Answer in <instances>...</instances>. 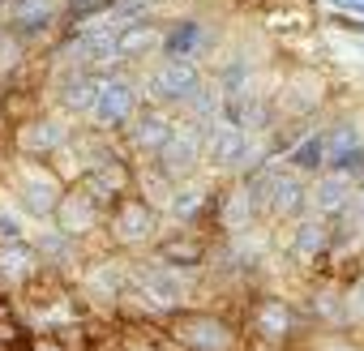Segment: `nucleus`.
Returning <instances> with one entry per match:
<instances>
[{
    "label": "nucleus",
    "instance_id": "1",
    "mask_svg": "<svg viewBox=\"0 0 364 351\" xmlns=\"http://www.w3.org/2000/svg\"><path fill=\"white\" fill-rule=\"evenodd\" d=\"M198 167H206V129L198 120H176V133L167 137V146L150 158V176L163 180L167 189L198 176Z\"/></svg>",
    "mask_w": 364,
    "mask_h": 351
},
{
    "label": "nucleus",
    "instance_id": "2",
    "mask_svg": "<svg viewBox=\"0 0 364 351\" xmlns=\"http://www.w3.org/2000/svg\"><path fill=\"white\" fill-rule=\"evenodd\" d=\"M141 112V86L124 73V69H103L99 77V94L86 112V120L103 133H120L129 129V120Z\"/></svg>",
    "mask_w": 364,
    "mask_h": 351
},
{
    "label": "nucleus",
    "instance_id": "3",
    "mask_svg": "<svg viewBox=\"0 0 364 351\" xmlns=\"http://www.w3.org/2000/svg\"><path fill=\"white\" fill-rule=\"evenodd\" d=\"M206 82V73H202V60H185V56H159L154 60V69L146 73V99L150 103H159V107H185L193 94H198V86Z\"/></svg>",
    "mask_w": 364,
    "mask_h": 351
},
{
    "label": "nucleus",
    "instance_id": "4",
    "mask_svg": "<svg viewBox=\"0 0 364 351\" xmlns=\"http://www.w3.org/2000/svg\"><path fill=\"white\" fill-rule=\"evenodd\" d=\"M133 291L150 304V308H163V313H180L189 304V270L180 266H167V261H154V266H137L129 274Z\"/></svg>",
    "mask_w": 364,
    "mask_h": 351
},
{
    "label": "nucleus",
    "instance_id": "5",
    "mask_svg": "<svg viewBox=\"0 0 364 351\" xmlns=\"http://www.w3.org/2000/svg\"><path fill=\"white\" fill-rule=\"evenodd\" d=\"M171 334L185 351H236V342H240L236 325L223 321L219 313H180Z\"/></svg>",
    "mask_w": 364,
    "mask_h": 351
},
{
    "label": "nucleus",
    "instance_id": "6",
    "mask_svg": "<svg viewBox=\"0 0 364 351\" xmlns=\"http://www.w3.org/2000/svg\"><path fill=\"white\" fill-rule=\"evenodd\" d=\"M249 325H253V334H257L266 347H287V342H296V338L304 334L309 317H304L296 304L270 296V300H257V304L249 308Z\"/></svg>",
    "mask_w": 364,
    "mask_h": 351
},
{
    "label": "nucleus",
    "instance_id": "7",
    "mask_svg": "<svg viewBox=\"0 0 364 351\" xmlns=\"http://www.w3.org/2000/svg\"><path fill=\"white\" fill-rule=\"evenodd\" d=\"M330 244H334V227L330 219L321 215H300L287 223V236H283V253L291 266H317L321 257H330Z\"/></svg>",
    "mask_w": 364,
    "mask_h": 351
},
{
    "label": "nucleus",
    "instance_id": "8",
    "mask_svg": "<svg viewBox=\"0 0 364 351\" xmlns=\"http://www.w3.org/2000/svg\"><path fill=\"white\" fill-rule=\"evenodd\" d=\"M112 236L120 244H150L159 236V210L146 198H120L112 210Z\"/></svg>",
    "mask_w": 364,
    "mask_h": 351
},
{
    "label": "nucleus",
    "instance_id": "9",
    "mask_svg": "<svg viewBox=\"0 0 364 351\" xmlns=\"http://www.w3.org/2000/svg\"><path fill=\"white\" fill-rule=\"evenodd\" d=\"M60 14H65L60 0H9V18H5V26L31 43V39L52 35V31L60 26Z\"/></svg>",
    "mask_w": 364,
    "mask_h": 351
},
{
    "label": "nucleus",
    "instance_id": "10",
    "mask_svg": "<svg viewBox=\"0 0 364 351\" xmlns=\"http://www.w3.org/2000/svg\"><path fill=\"white\" fill-rule=\"evenodd\" d=\"M215 185L210 180H202V176H189V180H180V185H171V193L163 198V210L176 219V223H198V219H206L210 210H215Z\"/></svg>",
    "mask_w": 364,
    "mask_h": 351
},
{
    "label": "nucleus",
    "instance_id": "11",
    "mask_svg": "<svg viewBox=\"0 0 364 351\" xmlns=\"http://www.w3.org/2000/svg\"><path fill=\"white\" fill-rule=\"evenodd\" d=\"M176 133V116L167 112V107H159V103H141V112L129 120V146L137 150V154H146V158H154L163 146H167V137Z\"/></svg>",
    "mask_w": 364,
    "mask_h": 351
},
{
    "label": "nucleus",
    "instance_id": "12",
    "mask_svg": "<svg viewBox=\"0 0 364 351\" xmlns=\"http://www.w3.org/2000/svg\"><path fill=\"white\" fill-rule=\"evenodd\" d=\"M355 202V180L343 171H317L309 180V215L321 219H338L347 206Z\"/></svg>",
    "mask_w": 364,
    "mask_h": 351
},
{
    "label": "nucleus",
    "instance_id": "13",
    "mask_svg": "<svg viewBox=\"0 0 364 351\" xmlns=\"http://www.w3.org/2000/svg\"><path fill=\"white\" fill-rule=\"evenodd\" d=\"M215 223L228 232V236H236V232H249V227H257V219H262V206H257V198L240 185V180H232L219 198H215Z\"/></svg>",
    "mask_w": 364,
    "mask_h": 351
},
{
    "label": "nucleus",
    "instance_id": "14",
    "mask_svg": "<svg viewBox=\"0 0 364 351\" xmlns=\"http://www.w3.org/2000/svg\"><path fill=\"white\" fill-rule=\"evenodd\" d=\"M18 146H22V154H31V158H52V154H60V150L69 146V124H65L60 116H35V120L22 124Z\"/></svg>",
    "mask_w": 364,
    "mask_h": 351
},
{
    "label": "nucleus",
    "instance_id": "15",
    "mask_svg": "<svg viewBox=\"0 0 364 351\" xmlns=\"http://www.w3.org/2000/svg\"><path fill=\"white\" fill-rule=\"evenodd\" d=\"M210 31L202 18H176L159 31V56H185V60H202Z\"/></svg>",
    "mask_w": 364,
    "mask_h": 351
},
{
    "label": "nucleus",
    "instance_id": "16",
    "mask_svg": "<svg viewBox=\"0 0 364 351\" xmlns=\"http://www.w3.org/2000/svg\"><path fill=\"white\" fill-rule=\"evenodd\" d=\"M18 202L31 219H52L56 215V202H60V185L52 180L48 171H22V180H18Z\"/></svg>",
    "mask_w": 364,
    "mask_h": 351
},
{
    "label": "nucleus",
    "instance_id": "17",
    "mask_svg": "<svg viewBox=\"0 0 364 351\" xmlns=\"http://www.w3.org/2000/svg\"><path fill=\"white\" fill-rule=\"evenodd\" d=\"M56 223H60V232L65 236H86L99 219H103V206L86 193V189H77V193H60V202H56V215H52Z\"/></svg>",
    "mask_w": 364,
    "mask_h": 351
},
{
    "label": "nucleus",
    "instance_id": "18",
    "mask_svg": "<svg viewBox=\"0 0 364 351\" xmlns=\"http://www.w3.org/2000/svg\"><path fill=\"white\" fill-rule=\"evenodd\" d=\"M364 150V120L343 116L334 124H326V171H343L351 154Z\"/></svg>",
    "mask_w": 364,
    "mask_h": 351
},
{
    "label": "nucleus",
    "instance_id": "19",
    "mask_svg": "<svg viewBox=\"0 0 364 351\" xmlns=\"http://www.w3.org/2000/svg\"><path fill=\"white\" fill-rule=\"evenodd\" d=\"M279 158L313 180L317 171H326V129H304V133H296V137L283 146Z\"/></svg>",
    "mask_w": 364,
    "mask_h": 351
},
{
    "label": "nucleus",
    "instance_id": "20",
    "mask_svg": "<svg viewBox=\"0 0 364 351\" xmlns=\"http://www.w3.org/2000/svg\"><path fill=\"white\" fill-rule=\"evenodd\" d=\"M99 77H103V69H73L69 65V73L56 86V103L69 116H86L90 103H95V94H99Z\"/></svg>",
    "mask_w": 364,
    "mask_h": 351
},
{
    "label": "nucleus",
    "instance_id": "21",
    "mask_svg": "<svg viewBox=\"0 0 364 351\" xmlns=\"http://www.w3.org/2000/svg\"><path fill=\"white\" fill-rule=\"evenodd\" d=\"M154 257L167 261V266H180V270H198L210 257V249L198 236H167V240L154 244Z\"/></svg>",
    "mask_w": 364,
    "mask_h": 351
},
{
    "label": "nucleus",
    "instance_id": "22",
    "mask_svg": "<svg viewBox=\"0 0 364 351\" xmlns=\"http://www.w3.org/2000/svg\"><path fill=\"white\" fill-rule=\"evenodd\" d=\"M35 253L26 249V240H9V244H0V274H9V279H31L35 270Z\"/></svg>",
    "mask_w": 364,
    "mask_h": 351
},
{
    "label": "nucleus",
    "instance_id": "23",
    "mask_svg": "<svg viewBox=\"0 0 364 351\" xmlns=\"http://www.w3.org/2000/svg\"><path fill=\"white\" fill-rule=\"evenodd\" d=\"M313 317H321V321H347V291H338V287H321L317 296H313Z\"/></svg>",
    "mask_w": 364,
    "mask_h": 351
},
{
    "label": "nucleus",
    "instance_id": "24",
    "mask_svg": "<svg viewBox=\"0 0 364 351\" xmlns=\"http://www.w3.org/2000/svg\"><path fill=\"white\" fill-rule=\"evenodd\" d=\"M120 26H133V22H150L154 18V0H112L107 9Z\"/></svg>",
    "mask_w": 364,
    "mask_h": 351
},
{
    "label": "nucleus",
    "instance_id": "25",
    "mask_svg": "<svg viewBox=\"0 0 364 351\" xmlns=\"http://www.w3.org/2000/svg\"><path fill=\"white\" fill-rule=\"evenodd\" d=\"M347 321L364 325V274L355 279V287H347Z\"/></svg>",
    "mask_w": 364,
    "mask_h": 351
},
{
    "label": "nucleus",
    "instance_id": "26",
    "mask_svg": "<svg viewBox=\"0 0 364 351\" xmlns=\"http://www.w3.org/2000/svg\"><path fill=\"white\" fill-rule=\"evenodd\" d=\"M22 236H26V232H22V219H18V215H9L5 206H0V240L9 244V240H22Z\"/></svg>",
    "mask_w": 364,
    "mask_h": 351
},
{
    "label": "nucleus",
    "instance_id": "27",
    "mask_svg": "<svg viewBox=\"0 0 364 351\" xmlns=\"http://www.w3.org/2000/svg\"><path fill=\"white\" fill-rule=\"evenodd\" d=\"M330 26L334 31H347V35H364V18H355V14H330Z\"/></svg>",
    "mask_w": 364,
    "mask_h": 351
},
{
    "label": "nucleus",
    "instance_id": "28",
    "mask_svg": "<svg viewBox=\"0 0 364 351\" xmlns=\"http://www.w3.org/2000/svg\"><path fill=\"white\" fill-rule=\"evenodd\" d=\"M330 9H338V14H355V18H364V0H330Z\"/></svg>",
    "mask_w": 364,
    "mask_h": 351
},
{
    "label": "nucleus",
    "instance_id": "29",
    "mask_svg": "<svg viewBox=\"0 0 364 351\" xmlns=\"http://www.w3.org/2000/svg\"><path fill=\"white\" fill-rule=\"evenodd\" d=\"M317 351H364V347H355V342H347V338H330V342H321Z\"/></svg>",
    "mask_w": 364,
    "mask_h": 351
},
{
    "label": "nucleus",
    "instance_id": "30",
    "mask_svg": "<svg viewBox=\"0 0 364 351\" xmlns=\"http://www.w3.org/2000/svg\"><path fill=\"white\" fill-rule=\"evenodd\" d=\"M351 210H355V219L364 223V193H355V202H351Z\"/></svg>",
    "mask_w": 364,
    "mask_h": 351
},
{
    "label": "nucleus",
    "instance_id": "31",
    "mask_svg": "<svg viewBox=\"0 0 364 351\" xmlns=\"http://www.w3.org/2000/svg\"><path fill=\"white\" fill-rule=\"evenodd\" d=\"M35 351H60V347H56V342H39Z\"/></svg>",
    "mask_w": 364,
    "mask_h": 351
},
{
    "label": "nucleus",
    "instance_id": "32",
    "mask_svg": "<svg viewBox=\"0 0 364 351\" xmlns=\"http://www.w3.org/2000/svg\"><path fill=\"white\" fill-rule=\"evenodd\" d=\"M355 193H364V176H360V180H355Z\"/></svg>",
    "mask_w": 364,
    "mask_h": 351
},
{
    "label": "nucleus",
    "instance_id": "33",
    "mask_svg": "<svg viewBox=\"0 0 364 351\" xmlns=\"http://www.w3.org/2000/svg\"><path fill=\"white\" fill-rule=\"evenodd\" d=\"M60 5H82V0H60Z\"/></svg>",
    "mask_w": 364,
    "mask_h": 351
}]
</instances>
